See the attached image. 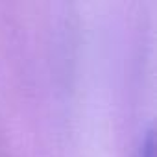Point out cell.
Listing matches in <instances>:
<instances>
[{
    "label": "cell",
    "instance_id": "obj_1",
    "mask_svg": "<svg viewBox=\"0 0 157 157\" xmlns=\"http://www.w3.org/2000/svg\"><path fill=\"white\" fill-rule=\"evenodd\" d=\"M137 157H153V135L151 133H148L146 139L142 140Z\"/></svg>",
    "mask_w": 157,
    "mask_h": 157
}]
</instances>
